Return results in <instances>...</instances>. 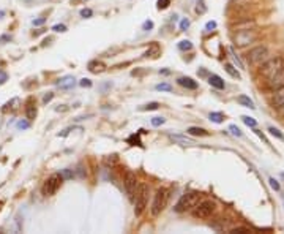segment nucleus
<instances>
[{"label": "nucleus", "instance_id": "nucleus-39", "mask_svg": "<svg viewBox=\"0 0 284 234\" xmlns=\"http://www.w3.org/2000/svg\"><path fill=\"white\" fill-rule=\"evenodd\" d=\"M79 86H81V87H92V81L84 78V79H81V81H79Z\"/></svg>", "mask_w": 284, "mask_h": 234}, {"label": "nucleus", "instance_id": "nucleus-16", "mask_svg": "<svg viewBox=\"0 0 284 234\" xmlns=\"http://www.w3.org/2000/svg\"><path fill=\"white\" fill-rule=\"evenodd\" d=\"M160 52H161V49H160V46L157 45V43H152L150 45V47L147 51H145V57H152V59H157L158 55H160Z\"/></svg>", "mask_w": 284, "mask_h": 234}, {"label": "nucleus", "instance_id": "nucleus-49", "mask_svg": "<svg viewBox=\"0 0 284 234\" xmlns=\"http://www.w3.org/2000/svg\"><path fill=\"white\" fill-rule=\"evenodd\" d=\"M10 40H11V37H10V35H2V37H0V43L10 42Z\"/></svg>", "mask_w": 284, "mask_h": 234}, {"label": "nucleus", "instance_id": "nucleus-44", "mask_svg": "<svg viewBox=\"0 0 284 234\" xmlns=\"http://www.w3.org/2000/svg\"><path fill=\"white\" fill-rule=\"evenodd\" d=\"M231 54H232V59H234V62H235V63H237V65H239V68H243V65H242V62H240V59L237 57V55H235V54H234V49H231Z\"/></svg>", "mask_w": 284, "mask_h": 234}, {"label": "nucleus", "instance_id": "nucleus-47", "mask_svg": "<svg viewBox=\"0 0 284 234\" xmlns=\"http://www.w3.org/2000/svg\"><path fill=\"white\" fill-rule=\"evenodd\" d=\"M6 79H8V75L5 73V71H2V70H0V84H3Z\"/></svg>", "mask_w": 284, "mask_h": 234}, {"label": "nucleus", "instance_id": "nucleus-26", "mask_svg": "<svg viewBox=\"0 0 284 234\" xmlns=\"http://www.w3.org/2000/svg\"><path fill=\"white\" fill-rule=\"evenodd\" d=\"M128 142H129V144H133V146H142V142H141V140H139V135L129 136V138H128Z\"/></svg>", "mask_w": 284, "mask_h": 234}, {"label": "nucleus", "instance_id": "nucleus-2", "mask_svg": "<svg viewBox=\"0 0 284 234\" xmlns=\"http://www.w3.org/2000/svg\"><path fill=\"white\" fill-rule=\"evenodd\" d=\"M269 47L267 46H262V45H259L256 47H253V49H249V52L246 54V59L248 62L251 63V65H254V67H261L262 63L269 59Z\"/></svg>", "mask_w": 284, "mask_h": 234}, {"label": "nucleus", "instance_id": "nucleus-51", "mask_svg": "<svg viewBox=\"0 0 284 234\" xmlns=\"http://www.w3.org/2000/svg\"><path fill=\"white\" fill-rule=\"evenodd\" d=\"M280 109H281V114H283V116H284V106H281V108H280Z\"/></svg>", "mask_w": 284, "mask_h": 234}, {"label": "nucleus", "instance_id": "nucleus-13", "mask_svg": "<svg viewBox=\"0 0 284 234\" xmlns=\"http://www.w3.org/2000/svg\"><path fill=\"white\" fill-rule=\"evenodd\" d=\"M88 71L93 75H98V73H104L106 71V63L101 62V60H92V62H88V65H87Z\"/></svg>", "mask_w": 284, "mask_h": 234}, {"label": "nucleus", "instance_id": "nucleus-43", "mask_svg": "<svg viewBox=\"0 0 284 234\" xmlns=\"http://www.w3.org/2000/svg\"><path fill=\"white\" fill-rule=\"evenodd\" d=\"M29 122H26V120H19L18 122V128H21V130H26V128H29Z\"/></svg>", "mask_w": 284, "mask_h": 234}, {"label": "nucleus", "instance_id": "nucleus-48", "mask_svg": "<svg viewBox=\"0 0 284 234\" xmlns=\"http://www.w3.org/2000/svg\"><path fill=\"white\" fill-rule=\"evenodd\" d=\"M46 22V18H40V19H35L34 21V26L37 27V26H43V24Z\"/></svg>", "mask_w": 284, "mask_h": 234}, {"label": "nucleus", "instance_id": "nucleus-27", "mask_svg": "<svg viewBox=\"0 0 284 234\" xmlns=\"http://www.w3.org/2000/svg\"><path fill=\"white\" fill-rule=\"evenodd\" d=\"M79 14H81V18H84V19H88V18H92V14H93V11L90 10V8H82V10L79 11Z\"/></svg>", "mask_w": 284, "mask_h": 234}, {"label": "nucleus", "instance_id": "nucleus-15", "mask_svg": "<svg viewBox=\"0 0 284 234\" xmlns=\"http://www.w3.org/2000/svg\"><path fill=\"white\" fill-rule=\"evenodd\" d=\"M208 83H210V86H212V87L218 89V91H223V89L226 87L223 78H220L218 75H210V78H208Z\"/></svg>", "mask_w": 284, "mask_h": 234}, {"label": "nucleus", "instance_id": "nucleus-4", "mask_svg": "<svg viewBox=\"0 0 284 234\" xmlns=\"http://www.w3.org/2000/svg\"><path fill=\"white\" fill-rule=\"evenodd\" d=\"M167 201H169V190L167 188H160L157 191V195L155 198H153V204H152V209H150V212L153 217H157L160 215L161 212L164 211V207L167 206Z\"/></svg>", "mask_w": 284, "mask_h": 234}, {"label": "nucleus", "instance_id": "nucleus-7", "mask_svg": "<svg viewBox=\"0 0 284 234\" xmlns=\"http://www.w3.org/2000/svg\"><path fill=\"white\" fill-rule=\"evenodd\" d=\"M256 38H257L256 32L248 29V30H239L237 34L234 35V42H235V46L237 47H245L249 43L256 42Z\"/></svg>", "mask_w": 284, "mask_h": 234}, {"label": "nucleus", "instance_id": "nucleus-5", "mask_svg": "<svg viewBox=\"0 0 284 234\" xmlns=\"http://www.w3.org/2000/svg\"><path fill=\"white\" fill-rule=\"evenodd\" d=\"M198 203H199V193H196V191L186 193V195H183L175 204V212H186V211H190V209H194V206Z\"/></svg>", "mask_w": 284, "mask_h": 234}, {"label": "nucleus", "instance_id": "nucleus-6", "mask_svg": "<svg viewBox=\"0 0 284 234\" xmlns=\"http://www.w3.org/2000/svg\"><path fill=\"white\" fill-rule=\"evenodd\" d=\"M216 209V204L213 201L210 199H205V201H201L196 206H194V211H193V215L196 217V219H207L210 217Z\"/></svg>", "mask_w": 284, "mask_h": 234}, {"label": "nucleus", "instance_id": "nucleus-28", "mask_svg": "<svg viewBox=\"0 0 284 234\" xmlns=\"http://www.w3.org/2000/svg\"><path fill=\"white\" fill-rule=\"evenodd\" d=\"M242 120H243V122H245V124H246L248 127H251V128H254V127L257 125V124H256V120H254L253 117H248V116H243V117H242Z\"/></svg>", "mask_w": 284, "mask_h": 234}, {"label": "nucleus", "instance_id": "nucleus-36", "mask_svg": "<svg viewBox=\"0 0 284 234\" xmlns=\"http://www.w3.org/2000/svg\"><path fill=\"white\" fill-rule=\"evenodd\" d=\"M52 30L54 32H67V26H65V24H55Z\"/></svg>", "mask_w": 284, "mask_h": 234}, {"label": "nucleus", "instance_id": "nucleus-23", "mask_svg": "<svg viewBox=\"0 0 284 234\" xmlns=\"http://www.w3.org/2000/svg\"><path fill=\"white\" fill-rule=\"evenodd\" d=\"M178 49L180 51H191L193 49V43L190 42V40H183V42L178 43Z\"/></svg>", "mask_w": 284, "mask_h": 234}, {"label": "nucleus", "instance_id": "nucleus-8", "mask_svg": "<svg viewBox=\"0 0 284 234\" xmlns=\"http://www.w3.org/2000/svg\"><path fill=\"white\" fill-rule=\"evenodd\" d=\"M62 182H63V177H62L60 173L52 174L49 179L44 182V185H43V188H41L43 195H44V196H52L54 193L59 190V187L62 185Z\"/></svg>", "mask_w": 284, "mask_h": 234}, {"label": "nucleus", "instance_id": "nucleus-1", "mask_svg": "<svg viewBox=\"0 0 284 234\" xmlns=\"http://www.w3.org/2000/svg\"><path fill=\"white\" fill-rule=\"evenodd\" d=\"M133 199H134V214L136 217H141L149 203V185L147 184L137 185Z\"/></svg>", "mask_w": 284, "mask_h": 234}, {"label": "nucleus", "instance_id": "nucleus-37", "mask_svg": "<svg viewBox=\"0 0 284 234\" xmlns=\"http://www.w3.org/2000/svg\"><path fill=\"white\" fill-rule=\"evenodd\" d=\"M152 29H153V22H152V21H145V22L142 24V30L150 32Z\"/></svg>", "mask_w": 284, "mask_h": 234}, {"label": "nucleus", "instance_id": "nucleus-46", "mask_svg": "<svg viewBox=\"0 0 284 234\" xmlns=\"http://www.w3.org/2000/svg\"><path fill=\"white\" fill-rule=\"evenodd\" d=\"M205 29H207V30H213V29H216V22H215V21L207 22V24H205Z\"/></svg>", "mask_w": 284, "mask_h": 234}, {"label": "nucleus", "instance_id": "nucleus-18", "mask_svg": "<svg viewBox=\"0 0 284 234\" xmlns=\"http://www.w3.org/2000/svg\"><path fill=\"white\" fill-rule=\"evenodd\" d=\"M237 101L242 104V106H245V108H249V109H254V108H256L254 103H253V100H251L249 96H246V95H240L239 98H237Z\"/></svg>", "mask_w": 284, "mask_h": 234}, {"label": "nucleus", "instance_id": "nucleus-45", "mask_svg": "<svg viewBox=\"0 0 284 234\" xmlns=\"http://www.w3.org/2000/svg\"><path fill=\"white\" fill-rule=\"evenodd\" d=\"M190 27V21L188 19H182V22H180V29L182 30H186Z\"/></svg>", "mask_w": 284, "mask_h": 234}, {"label": "nucleus", "instance_id": "nucleus-34", "mask_svg": "<svg viewBox=\"0 0 284 234\" xmlns=\"http://www.w3.org/2000/svg\"><path fill=\"white\" fill-rule=\"evenodd\" d=\"M174 141H180V142H183V144H193V141L191 140H186V138H183V136H170Z\"/></svg>", "mask_w": 284, "mask_h": 234}, {"label": "nucleus", "instance_id": "nucleus-22", "mask_svg": "<svg viewBox=\"0 0 284 234\" xmlns=\"http://www.w3.org/2000/svg\"><path fill=\"white\" fill-rule=\"evenodd\" d=\"M210 120H212V122H215V124H221L223 120H224V114L223 112H210Z\"/></svg>", "mask_w": 284, "mask_h": 234}, {"label": "nucleus", "instance_id": "nucleus-20", "mask_svg": "<svg viewBox=\"0 0 284 234\" xmlns=\"http://www.w3.org/2000/svg\"><path fill=\"white\" fill-rule=\"evenodd\" d=\"M254 27V21L253 19H245L242 21L240 24L235 26V30H248V29H253Z\"/></svg>", "mask_w": 284, "mask_h": 234}, {"label": "nucleus", "instance_id": "nucleus-33", "mask_svg": "<svg viewBox=\"0 0 284 234\" xmlns=\"http://www.w3.org/2000/svg\"><path fill=\"white\" fill-rule=\"evenodd\" d=\"M229 130H231V133H232L234 136H237V138H240V136H242V132H240V128H239L237 125H231Z\"/></svg>", "mask_w": 284, "mask_h": 234}, {"label": "nucleus", "instance_id": "nucleus-12", "mask_svg": "<svg viewBox=\"0 0 284 234\" xmlns=\"http://www.w3.org/2000/svg\"><path fill=\"white\" fill-rule=\"evenodd\" d=\"M55 86L59 89H62V91H70V89H73L76 86V79L73 76H65L62 79H57Z\"/></svg>", "mask_w": 284, "mask_h": 234}, {"label": "nucleus", "instance_id": "nucleus-41", "mask_svg": "<svg viewBox=\"0 0 284 234\" xmlns=\"http://www.w3.org/2000/svg\"><path fill=\"white\" fill-rule=\"evenodd\" d=\"M231 233L232 234H237V233L239 234H245V233H251V231L248 228H234V230H231Z\"/></svg>", "mask_w": 284, "mask_h": 234}, {"label": "nucleus", "instance_id": "nucleus-35", "mask_svg": "<svg viewBox=\"0 0 284 234\" xmlns=\"http://www.w3.org/2000/svg\"><path fill=\"white\" fill-rule=\"evenodd\" d=\"M205 10H207V8H205V5H204V0H199L196 11H198V13H205Z\"/></svg>", "mask_w": 284, "mask_h": 234}, {"label": "nucleus", "instance_id": "nucleus-21", "mask_svg": "<svg viewBox=\"0 0 284 234\" xmlns=\"http://www.w3.org/2000/svg\"><path fill=\"white\" fill-rule=\"evenodd\" d=\"M224 70H226L227 73H229L232 78H237V79H240V78H242V76H240V73L237 71V68H234L232 63H224Z\"/></svg>", "mask_w": 284, "mask_h": 234}, {"label": "nucleus", "instance_id": "nucleus-14", "mask_svg": "<svg viewBox=\"0 0 284 234\" xmlns=\"http://www.w3.org/2000/svg\"><path fill=\"white\" fill-rule=\"evenodd\" d=\"M177 83H178V86H182V87H185V89H190V91H196V89H198V83H196V81L191 79V78H188V76L178 78Z\"/></svg>", "mask_w": 284, "mask_h": 234}, {"label": "nucleus", "instance_id": "nucleus-3", "mask_svg": "<svg viewBox=\"0 0 284 234\" xmlns=\"http://www.w3.org/2000/svg\"><path fill=\"white\" fill-rule=\"evenodd\" d=\"M284 68V60L281 57H269L261 65V75L267 79H270L273 75H277L280 70Z\"/></svg>", "mask_w": 284, "mask_h": 234}, {"label": "nucleus", "instance_id": "nucleus-30", "mask_svg": "<svg viewBox=\"0 0 284 234\" xmlns=\"http://www.w3.org/2000/svg\"><path fill=\"white\" fill-rule=\"evenodd\" d=\"M60 174L63 179H73V177H75V171H71V169H63Z\"/></svg>", "mask_w": 284, "mask_h": 234}, {"label": "nucleus", "instance_id": "nucleus-50", "mask_svg": "<svg viewBox=\"0 0 284 234\" xmlns=\"http://www.w3.org/2000/svg\"><path fill=\"white\" fill-rule=\"evenodd\" d=\"M44 32H46L44 29H40V30L34 32V35H35V37H38V35H41V34H44Z\"/></svg>", "mask_w": 284, "mask_h": 234}, {"label": "nucleus", "instance_id": "nucleus-24", "mask_svg": "<svg viewBox=\"0 0 284 234\" xmlns=\"http://www.w3.org/2000/svg\"><path fill=\"white\" fill-rule=\"evenodd\" d=\"M158 108H160V103L152 101V103H147V104H144V106H141L139 111H157Z\"/></svg>", "mask_w": 284, "mask_h": 234}, {"label": "nucleus", "instance_id": "nucleus-17", "mask_svg": "<svg viewBox=\"0 0 284 234\" xmlns=\"http://www.w3.org/2000/svg\"><path fill=\"white\" fill-rule=\"evenodd\" d=\"M26 116L29 120H34L37 117V106L34 101H29L27 106H26Z\"/></svg>", "mask_w": 284, "mask_h": 234}, {"label": "nucleus", "instance_id": "nucleus-19", "mask_svg": "<svg viewBox=\"0 0 284 234\" xmlns=\"http://www.w3.org/2000/svg\"><path fill=\"white\" fill-rule=\"evenodd\" d=\"M186 132H188L191 136H208L210 135L207 130H204V128H199V127H190Z\"/></svg>", "mask_w": 284, "mask_h": 234}, {"label": "nucleus", "instance_id": "nucleus-29", "mask_svg": "<svg viewBox=\"0 0 284 234\" xmlns=\"http://www.w3.org/2000/svg\"><path fill=\"white\" fill-rule=\"evenodd\" d=\"M269 132H270V135H272V136H277V138H280V140H284V135L278 130V128L270 127V128H269Z\"/></svg>", "mask_w": 284, "mask_h": 234}, {"label": "nucleus", "instance_id": "nucleus-10", "mask_svg": "<svg viewBox=\"0 0 284 234\" xmlns=\"http://www.w3.org/2000/svg\"><path fill=\"white\" fill-rule=\"evenodd\" d=\"M283 86H284V68L280 70L277 75H273L269 79V87L272 89V91H277V89H280Z\"/></svg>", "mask_w": 284, "mask_h": 234}, {"label": "nucleus", "instance_id": "nucleus-11", "mask_svg": "<svg viewBox=\"0 0 284 234\" xmlns=\"http://www.w3.org/2000/svg\"><path fill=\"white\" fill-rule=\"evenodd\" d=\"M272 104L273 108L280 109L281 106H284V86L277 89V91H273V96H272Z\"/></svg>", "mask_w": 284, "mask_h": 234}, {"label": "nucleus", "instance_id": "nucleus-38", "mask_svg": "<svg viewBox=\"0 0 284 234\" xmlns=\"http://www.w3.org/2000/svg\"><path fill=\"white\" fill-rule=\"evenodd\" d=\"M19 103H21V101H19V98H13L10 103L6 104V106H11V109H18V108H19V106H18Z\"/></svg>", "mask_w": 284, "mask_h": 234}, {"label": "nucleus", "instance_id": "nucleus-32", "mask_svg": "<svg viewBox=\"0 0 284 234\" xmlns=\"http://www.w3.org/2000/svg\"><path fill=\"white\" fill-rule=\"evenodd\" d=\"M169 5H170V0H158V3H157L158 10H166Z\"/></svg>", "mask_w": 284, "mask_h": 234}, {"label": "nucleus", "instance_id": "nucleus-9", "mask_svg": "<svg viewBox=\"0 0 284 234\" xmlns=\"http://www.w3.org/2000/svg\"><path fill=\"white\" fill-rule=\"evenodd\" d=\"M123 187H125V191L128 198L134 196V191H136V187H137V177L133 171H126L125 173V177H123Z\"/></svg>", "mask_w": 284, "mask_h": 234}, {"label": "nucleus", "instance_id": "nucleus-31", "mask_svg": "<svg viewBox=\"0 0 284 234\" xmlns=\"http://www.w3.org/2000/svg\"><path fill=\"white\" fill-rule=\"evenodd\" d=\"M164 122H166L164 117H153V119H152V125H153V127H160V125H163Z\"/></svg>", "mask_w": 284, "mask_h": 234}, {"label": "nucleus", "instance_id": "nucleus-25", "mask_svg": "<svg viewBox=\"0 0 284 234\" xmlns=\"http://www.w3.org/2000/svg\"><path fill=\"white\" fill-rule=\"evenodd\" d=\"M155 89H157V91H160V92H170V91H172V86L167 84V83H161Z\"/></svg>", "mask_w": 284, "mask_h": 234}, {"label": "nucleus", "instance_id": "nucleus-42", "mask_svg": "<svg viewBox=\"0 0 284 234\" xmlns=\"http://www.w3.org/2000/svg\"><path fill=\"white\" fill-rule=\"evenodd\" d=\"M52 98H54V94H52V92H47V94L43 96V103H44V104H46V103H49Z\"/></svg>", "mask_w": 284, "mask_h": 234}, {"label": "nucleus", "instance_id": "nucleus-40", "mask_svg": "<svg viewBox=\"0 0 284 234\" xmlns=\"http://www.w3.org/2000/svg\"><path fill=\"white\" fill-rule=\"evenodd\" d=\"M269 182H270V187H272L273 190H277V191H278V190L281 188V187H280V184H278V181H277V179H273V177H272V179H270Z\"/></svg>", "mask_w": 284, "mask_h": 234}]
</instances>
